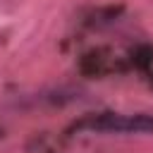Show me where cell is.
Wrapping results in <instances>:
<instances>
[{"mask_svg":"<svg viewBox=\"0 0 153 153\" xmlns=\"http://www.w3.org/2000/svg\"><path fill=\"white\" fill-rule=\"evenodd\" d=\"M79 129L88 131H108V134H139L153 131V115H115L103 112L79 124Z\"/></svg>","mask_w":153,"mask_h":153,"instance_id":"1","label":"cell"}]
</instances>
